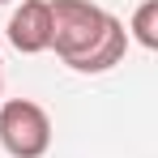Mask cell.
I'll return each mask as SVG.
<instances>
[{
	"label": "cell",
	"mask_w": 158,
	"mask_h": 158,
	"mask_svg": "<svg viewBox=\"0 0 158 158\" xmlns=\"http://www.w3.org/2000/svg\"><path fill=\"white\" fill-rule=\"evenodd\" d=\"M0 145L13 158H43L52 150V120L30 98L0 103Z\"/></svg>",
	"instance_id": "2"
},
{
	"label": "cell",
	"mask_w": 158,
	"mask_h": 158,
	"mask_svg": "<svg viewBox=\"0 0 158 158\" xmlns=\"http://www.w3.org/2000/svg\"><path fill=\"white\" fill-rule=\"evenodd\" d=\"M52 4V47L77 73H107L128 52V30L120 17L90 0H47Z\"/></svg>",
	"instance_id": "1"
},
{
	"label": "cell",
	"mask_w": 158,
	"mask_h": 158,
	"mask_svg": "<svg viewBox=\"0 0 158 158\" xmlns=\"http://www.w3.org/2000/svg\"><path fill=\"white\" fill-rule=\"evenodd\" d=\"M9 43L26 56L52 47V4L47 0H22V9L9 17Z\"/></svg>",
	"instance_id": "3"
},
{
	"label": "cell",
	"mask_w": 158,
	"mask_h": 158,
	"mask_svg": "<svg viewBox=\"0 0 158 158\" xmlns=\"http://www.w3.org/2000/svg\"><path fill=\"white\" fill-rule=\"evenodd\" d=\"M0 4H9V0H0Z\"/></svg>",
	"instance_id": "6"
},
{
	"label": "cell",
	"mask_w": 158,
	"mask_h": 158,
	"mask_svg": "<svg viewBox=\"0 0 158 158\" xmlns=\"http://www.w3.org/2000/svg\"><path fill=\"white\" fill-rule=\"evenodd\" d=\"M0 94H4V64H0Z\"/></svg>",
	"instance_id": "5"
},
{
	"label": "cell",
	"mask_w": 158,
	"mask_h": 158,
	"mask_svg": "<svg viewBox=\"0 0 158 158\" xmlns=\"http://www.w3.org/2000/svg\"><path fill=\"white\" fill-rule=\"evenodd\" d=\"M132 34H137V43L141 47H158V0H145L137 13H132Z\"/></svg>",
	"instance_id": "4"
}]
</instances>
